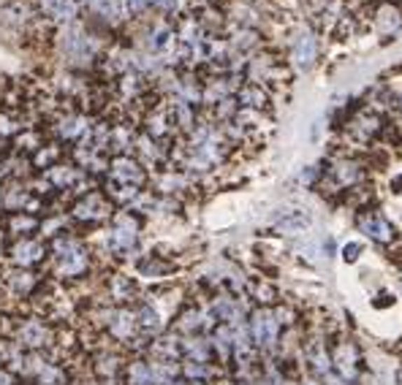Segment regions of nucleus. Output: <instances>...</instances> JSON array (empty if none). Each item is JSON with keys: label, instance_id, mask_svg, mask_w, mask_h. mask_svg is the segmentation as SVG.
<instances>
[{"label": "nucleus", "instance_id": "obj_1", "mask_svg": "<svg viewBox=\"0 0 402 385\" xmlns=\"http://www.w3.org/2000/svg\"><path fill=\"white\" fill-rule=\"evenodd\" d=\"M375 30H378L383 38H394L402 30V11L394 3H380L375 8Z\"/></svg>", "mask_w": 402, "mask_h": 385}, {"label": "nucleus", "instance_id": "obj_2", "mask_svg": "<svg viewBox=\"0 0 402 385\" xmlns=\"http://www.w3.org/2000/svg\"><path fill=\"white\" fill-rule=\"evenodd\" d=\"M277 326H280V320L272 315V312H256L253 323H250V334H253L256 344L272 347L275 340H277Z\"/></svg>", "mask_w": 402, "mask_h": 385}, {"label": "nucleus", "instance_id": "obj_3", "mask_svg": "<svg viewBox=\"0 0 402 385\" xmlns=\"http://www.w3.org/2000/svg\"><path fill=\"white\" fill-rule=\"evenodd\" d=\"M335 369L342 375V380H354L359 375V350L348 342V344H340L335 353Z\"/></svg>", "mask_w": 402, "mask_h": 385}, {"label": "nucleus", "instance_id": "obj_4", "mask_svg": "<svg viewBox=\"0 0 402 385\" xmlns=\"http://www.w3.org/2000/svg\"><path fill=\"white\" fill-rule=\"evenodd\" d=\"M315 55H318V41H315L313 33H302L293 44V60L299 68H310L315 63Z\"/></svg>", "mask_w": 402, "mask_h": 385}, {"label": "nucleus", "instance_id": "obj_5", "mask_svg": "<svg viewBox=\"0 0 402 385\" xmlns=\"http://www.w3.org/2000/svg\"><path fill=\"white\" fill-rule=\"evenodd\" d=\"M359 228H361V233H367V236H373L378 242H391L394 239V231H391V226L380 215H364V217H359Z\"/></svg>", "mask_w": 402, "mask_h": 385}, {"label": "nucleus", "instance_id": "obj_6", "mask_svg": "<svg viewBox=\"0 0 402 385\" xmlns=\"http://www.w3.org/2000/svg\"><path fill=\"white\" fill-rule=\"evenodd\" d=\"M332 180L340 187H351V184H356L361 180V166L351 163V160H340V163H335V168H332Z\"/></svg>", "mask_w": 402, "mask_h": 385}, {"label": "nucleus", "instance_id": "obj_7", "mask_svg": "<svg viewBox=\"0 0 402 385\" xmlns=\"http://www.w3.org/2000/svg\"><path fill=\"white\" fill-rule=\"evenodd\" d=\"M342 255H345V261L348 263H354L359 255H361V245H356V242H351V245H345V249H342Z\"/></svg>", "mask_w": 402, "mask_h": 385}, {"label": "nucleus", "instance_id": "obj_8", "mask_svg": "<svg viewBox=\"0 0 402 385\" xmlns=\"http://www.w3.org/2000/svg\"><path fill=\"white\" fill-rule=\"evenodd\" d=\"M391 101H394V106H397V109L402 112V90L394 92V95H391Z\"/></svg>", "mask_w": 402, "mask_h": 385}]
</instances>
